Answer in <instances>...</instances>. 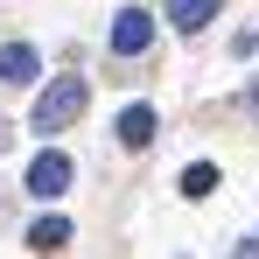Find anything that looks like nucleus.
Masks as SVG:
<instances>
[{
  "mask_svg": "<svg viewBox=\"0 0 259 259\" xmlns=\"http://www.w3.org/2000/svg\"><path fill=\"white\" fill-rule=\"evenodd\" d=\"M147 42H154V14H147V7H119V14H112V49H119V56H140Z\"/></svg>",
  "mask_w": 259,
  "mask_h": 259,
  "instance_id": "obj_3",
  "label": "nucleus"
},
{
  "mask_svg": "<svg viewBox=\"0 0 259 259\" xmlns=\"http://www.w3.org/2000/svg\"><path fill=\"white\" fill-rule=\"evenodd\" d=\"M252 98H259V91H252Z\"/></svg>",
  "mask_w": 259,
  "mask_h": 259,
  "instance_id": "obj_10",
  "label": "nucleus"
},
{
  "mask_svg": "<svg viewBox=\"0 0 259 259\" xmlns=\"http://www.w3.org/2000/svg\"><path fill=\"white\" fill-rule=\"evenodd\" d=\"M35 70H42V63H35L28 42H7V49H0V84H35Z\"/></svg>",
  "mask_w": 259,
  "mask_h": 259,
  "instance_id": "obj_6",
  "label": "nucleus"
},
{
  "mask_svg": "<svg viewBox=\"0 0 259 259\" xmlns=\"http://www.w3.org/2000/svg\"><path fill=\"white\" fill-rule=\"evenodd\" d=\"M210 189H217V168H210V161H189V168H182V196H189V203H203Z\"/></svg>",
  "mask_w": 259,
  "mask_h": 259,
  "instance_id": "obj_8",
  "label": "nucleus"
},
{
  "mask_svg": "<svg viewBox=\"0 0 259 259\" xmlns=\"http://www.w3.org/2000/svg\"><path fill=\"white\" fill-rule=\"evenodd\" d=\"M161 21L182 28V35H196V28H210V21H217V0H168V7H161Z\"/></svg>",
  "mask_w": 259,
  "mask_h": 259,
  "instance_id": "obj_4",
  "label": "nucleus"
},
{
  "mask_svg": "<svg viewBox=\"0 0 259 259\" xmlns=\"http://www.w3.org/2000/svg\"><path fill=\"white\" fill-rule=\"evenodd\" d=\"M238 259H259V231H252V238H245V245H238Z\"/></svg>",
  "mask_w": 259,
  "mask_h": 259,
  "instance_id": "obj_9",
  "label": "nucleus"
},
{
  "mask_svg": "<svg viewBox=\"0 0 259 259\" xmlns=\"http://www.w3.org/2000/svg\"><path fill=\"white\" fill-rule=\"evenodd\" d=\"M63 189H70V154H63V147H42V154H35V161H28V196H63Z\"/></svg>",
  "mask_w": 259,
  "mask_h": 259,
  "instance_id": "obj_2",
  "label": "nucleus"
},
{
  "mask_svg": "<svg viewBox=\"0 0 259 259\" xmlns=\"http://www.w3.org/2000/svg\"><path fill=\"white\" fill-rule=\"evenodd\" d=\"M112 133H119V147H147V140H154V105H126V112L112 119Z\"/></svg>",
  "mask_w": 259,
  "mask_h": 259,
  "instance_id": "obj_5",
  "label": "nucleus"
},
{
  "mask_svg": "<svg viewBox=\"0 0 259 259\" xmlns=\"http://www.w3.org/2000/svg\"><path fill=\"white\" fill-rule=\"evenodd\" d=\"M28 245H35V252H63V245H70V217H35V224H28Z\"/></svg>",
  "mask_w": 259,
  "mask_h": 259,
  "instance_id": "obj_7",
  "label": "nucleus"
},
{
  "mask_svg": "<svg viewBox=\"0 0 259 259\" xmlns=\"http://www.w3.org/2000/svg\"><path fill=\"white\" fill-rule=\"evenodd\" d=\"M84 105H91L84 77H49V91H35V105H28V126H35V133H63Z\"/></svg>",
  "mask_w": 259,
  "mask_h": 259,
  "instance_id": "obj_1",
  "label": "nucleus"
}]
</instances>
